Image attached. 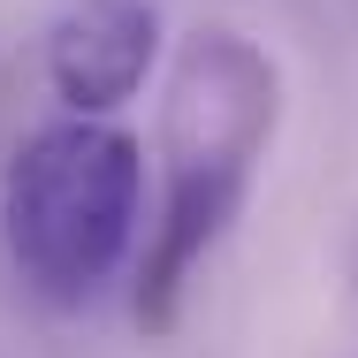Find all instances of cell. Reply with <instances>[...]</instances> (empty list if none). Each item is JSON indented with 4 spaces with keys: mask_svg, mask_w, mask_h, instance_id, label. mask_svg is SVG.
<instances>
[{
    "mask_svg": "<svg viewBox=\"0 0 358 358\" xmlns=\"http://www.w3.org/2000/svg\"><path fill=\"white\" fill-rule=\"evenodd\" d=\"M351 289H358V252H351Z\"/></svg>",
    "mask_w": 358,
    "mask_h": 358,
    "instance_id": "4",
    "label": "cell"
},
{
    "mask_svg": "<svg viewBox=\"0 0 358 358\" xmlns=\"http://www.w3.org/2000/svg\"><path fill=\"white\" fill-rule=\"evenodd\" d=\"M160 54V15L152 0H69L46 31V76L69 99V115H115L138 99L145 69Z\"/></svg>",
    "mask_w": 358,
    "mask_h": 358,
    "instance_id": "3",
    "label": "cell"
},
{
    "mask_svg": "<svg viewBox=\"0 0 358 358\" xmlns=\"http://www.w3.org/2000/svg\"><path fill=\"white\" fill-rule=\"evenodd\" d=\"M145 206V152L122 122L62 115L15 145L0 176V244L15 282L46 305H84L130 259Z\"/></svg>",
    "mask_w": 358,
    "mask_h": 358,
    "instance_id": "2",
    "label": "cell"
},
{
    "mask_svg": "<svg viewBox=\"0 0 358 358\" xmlns=\"http://www.w3.org/2000/svg\"><path fill=\"white\" fill-rule=\"evenodd\" d=\"M282 122V76L267 46H252L229 23H199L176 46L168 99H160V214L138 259V328L168 336L183 313V289L206 267L229 221L244 214L252 176Z\"/></svg>",
    "mask_w": 358,
    "mask_h": 358,
    "instance_id": "1",
    "label": "cell"
}]
</instances>
